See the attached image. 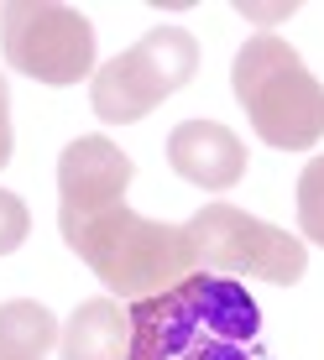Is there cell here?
Listing matches in <instances>:
<instances>
[{
    "instance_id": "1",
    "label": "cell",
    "mask_w": 324,
    "mask_h": 360,
    "mask_svg": "<svg viewBox=\"0 0 324 360\" xmlns=\"http://www.w3.org/2000/svg\"><path fill=\"white\" fill-rule=\"evenodd\" d=\"M126 360H278L241 277L194 271L178 288L126 303Z\"/></svg>"
},
{
    "instance_id": "2",
    "label": "cell",
    "mask_w": 324,
    "mask_h": 360,
    "mask_svg": "<svg viewBox=\"0 0 324 360\" xmlns=\"http://www.w3.org/2000/svg\"><path fill=\"white\" fill-rule=\"evenodd\" d=\"M63 245L126 303L157 297L199 271V251L189 240V225L147 219L126 198L89 214V219H79L73 230H63Z\"/></svg>"
},
{
    "instance_id": "3",
    "label": "cell",
    "mask_w": 324,
    "mask_h": 360,
    "mask_svg": "<svg viewBox=\"0 0 324 360\" xmlns=\"http://www.w3.org/2000/svg\"><path fill=\"white\" fill-rule=\"evenodd\" d=\"M230 89L251 120L256 141L278 152H314L324 141V84L304 68L298 47L261 32L235 53Z\"/></svg>"
},
{
    "instance_id": "4",
    "label": "cell",
    "mask_w": 324,
    "mask_h": 360,
    "mask_svg": "<svg viewBox=\"0 0 324 360\" xmlns=\"http://www.w3.org/2000/svg\"><path fill=\"white\" fill-rule=\"evenodd\" d=\"M194 73H199V42L194 37L183 27H152L136 47H126V53H116L110 63L94 68L89 110L105 126H136L168 94L194 84Z\"/></svg>"
},
{
    "instance_id": "5",
    "label": "cell",
    "mask_w": 324,
    "mask_h": 360,
    "mask_svg": "<svg viewBox=\"0 0 324 360\" xmlns=\"http://www.w3.org/2000/svg\"><path fill=\"white\" fill-rule=\"evenodd\" d=\"M189 240L199 251V271H220V277H261L278 288H293L309 271V245L298 235L267 225L235 204H204L189 219Z\"/></svg>"
},
{
    "instance_id": "6",
    "label": "cell",
    "mask_w": 324,
    "mask_h": 360,
    "mask_svg": "<svg viewBox=\"0 0 324 360\" xmlns=\"http://www.w3.org/2000/svg\"><path fill=\"white\" fill-rule=\"evenodd\" d=\"M0 47L6 68L53 89L94 79V27L84 11L58 0H11L0 11Z\"/></svg>"
},
{
    "instance_id": "7",
    "label": "cell",
    "mask_w": 324,
    "mask_h": 360,
    "mask_svg": "<svg viewBox=\"0 0 324 360\" xmlns=\"http://www.w3.org/2000/svg\"><path fill=\"white\" fill-rule=\"evenodd\" d=\"M136 178V162L110 136H79L58 157V230H73L79 219L120 204Z\"/></svg>"
},
{
    "instance_id": "8",
    "label": "cell",
    "mask_w": 324,
    "mask_h": 360,
    "mask_svg": "<svg viewBox=\"0 0 324 360\" xmlns=\"http://www.w3.org/2000/svg\"><path fill=\"white\" fill-rule=\"evenodd\" d=\"M168 167L178 172L183 183L209 193H225L246 178V146L241 136L220 120H183L178 131L168 136Z\"/></svg>"
},
{
    "instance_id": "9",
    "label": "cell",
    "mask_w": 324,
    "mask_h": 360,
    "mask_svg": "<svg viewBox=\"0 0 324 360\" xmlns=\"http://www.w3.org/2000/svg\"><path fill=\"white\" fill-rule=\"evenodd\" d=\"M131 345V319L116 297H89V303L73 308L68 329L58 334V350L63 360H126Z\"/></svg>"
},
{
    "instance_id": "10",
    "label": "cell",
    "mask_w": 324,
    "mask_h": 360,
    "mask_svg": "<svg viewBox=\"0 0 324 360\" xmlns=\"http://www.w3.org/2000/svg\"><path fill=\"white\" fill-rule=\"evenodd\" d=\"M58 345V319L37 297L0 303V360H42Z\"/></svg>"
},
{
    "instance_id": "11",
    "label": "cell",
    "mask_w": 324,
    "mask_h": 360,
    "mask_svg": "<svg viewBox=\"0 0 324 360\" xmlns=\"http://www.w3.org/2000/svg\"><path fill=\"white\" fill-rule=\"evenodd\" d=\"M298 230L324 245V157H314L298 178Z\"/></svg>"
},
{
    "instance_id": "12",
    "label": "cell",
    "mask_w": 324,
    "mask_h": 360,
    "mask_svg": "<svg viewBox=\"0 0 324 360\" xmlns=\"http://www.w3.org/2000/svg\"><path fill=\"white\" fill-rule=\"evenodd\" d=\"M27 235H32V214H27V204H21L16 193L0 188V256L21 251V240H27Z\"/></svg>"
},
{
    "instance_id": "13",
    "label": "cell",
    "mask_w": 324,
    "mask_h": 360,
    "mask_svg": "<svg viewBox=\"0 0 324 360\" xmlns=\"http://www.w3.org/2000/svg\"><path fill=\"white\" fill-rule=\"evenodd\" d=\"M11 162V89H6V73H0V167Z\"/></svg>"
},
{
    "instance_id": "14",
    "label": "cell",
    "mask_w": 324,
    "mask_h": 360,
    "mask_svg": "<svg viewBox=\"0 0 324 360\" xmlns=\"http://www.w3.org/2000/svg\"><path fill=\"white\" fill-rule=\"evenodd\" d=\"M235 11H241V16H251V21H282V16H293V0H288V6H235Z\"/></svg>"
}]
</instances>
